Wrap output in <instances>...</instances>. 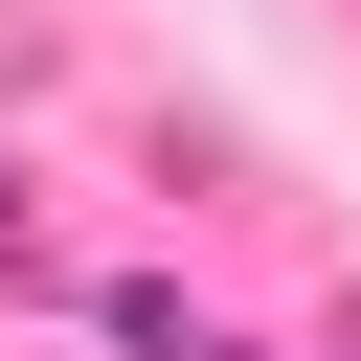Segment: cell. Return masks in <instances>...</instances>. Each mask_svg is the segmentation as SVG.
<instances>
[{
  "mask_svg": "<svg viewBox=\"0 0 361 361\" xmlns=\"http://www.w3.org/2000/svg\"><path fill=\"white\" fill-rule=\"evenodd\" d=\"M338 361H361V338H338Z\"/></svg>",
  "mask_w": 361,
  "mask_h": 361,
  "instance_id": "1",
  "label": "cell"
}]
</instances>
